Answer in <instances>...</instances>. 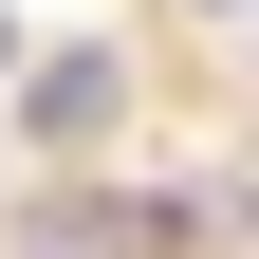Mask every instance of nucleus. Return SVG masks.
Masks as SVG:
<instances>
[{
  "label": "nucleus",
  "instance_id": "obj_1",
  "mask_svg": "<svg viewBox=\"0 0 259 259\" xmlns=\"http://www.w3.org/2000/svg\"><path fill=\"white\" fill-rule=\"evenodd\" d=\"M111 111H130V74H111V56H37V74H19V130H37V148H93Z\"/></svg>",
  "mask_w": 259,
  "mask_h": 259
},
{
  "label": "nucleus",
  "instance_id": "obj_2",
  "mask_svg": "<svg viewBox=\"0 0 259 259\" xmlns=\"http://www.w3.org/2000/svg\"><path fill=\"white\" fill-rule=\"evenodd\" d=\"M185 19H241V0H185Z\"/></svg>",
  "mask_w": 259,
  "mask_h": 259
},
{
  "label": "nucleus",
  "instance_id": "obj_3",
  "mask_svg": "<svg viewBox=\"0 0 259 259\" xmlns=\"http://www.w3.org/2000/svg\"><path fill=\"white\" fill-rule=\"evenodd\" d=\"M0 56H19V19H0Z\"/></svg>",
  "mask_w": 259,
  "mask_h": 259
}]
</instances>
